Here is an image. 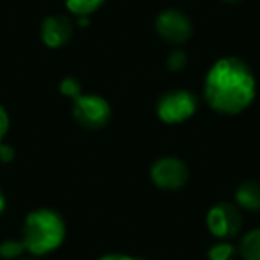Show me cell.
<instances>
[{"mask_svg":"<svg viewBox=\"0 0 260 260\" xmlns=\"http://www.w3.org/2000/svg\"><path fill=\"white\" fill-rule=\"evenodd\" d=\"M255 96V73L239 57L217 59L203 80V98L219 114H239L253 104Z\"/></svg>","mask_w":260,"mask_h":260,"instance_id":"1","label":"cell"},{"mask_svg":"<svg viewBox=\"0 0 260 260\" xmlns=\"http://www.w3.org/2000/svg\"><path fill=\"white\" fill-rule=\"evenodd\" d=\"M6 205H8V202H6V196H4V192L0 191V214L6 210Z\"/></svg>","mask_w":260,"mask_h":260,"instance_id":"19","label":"cell"},{"mask_svg":"<svg viewBox=\"0 0 260 260\" xmlns=\"http://www.w3.org/2000/svg\"><path fill=\"white\" fill-rule=\"evenodd\" d=\"M235 202L239 209L258 212L260 210V182L244 180L235 191Z\"/></svg>","mask_w":260,"mask_h":260,"instance_id":"9","label":"cell"},{"mask_svg":"<svg viewBox=\"0 0 260 260\" xmlns=\"http://www.w3.org/2000/svg\"><path fill=\"white\" fill-rule=\"evenodd\" d=\"M9 130V116H8V111H6L2 105H0V143L4 141L6 134H8Z\"/></svg>","mask_w":260,"mask_h":260,"instance_id":"17","label":"cell"},{"mask_svg":"<svg viewBox=\"0 0 260 260\" xmlns=\"http://www.w3.org/2000/svg\"><path fill=\"white\" fill-rule=\"evenodd\" d=\"M112 109L104 96L94 93H82L72 104V116L82 128L100 130L109 123Z\"/></svg>","mask_w":260,"mask_h":260,"instance_id":"4","label":"cell"},{"mask_svg":"<svg viewBox=\"0 0 260 260\" xmlns=\"http://www.w3.org/2000/svg\"><path fill=\"white\" fill-rule=\"evenodd\" d=\"M221 2H224V4H230V6H235V4H239L241 0H221Z\"/></svg>","mask_w":260,"mask_h":260,"instance_id":"20","label":"cell"},{"mask_svg":"<svg viewBox=\"0 0 260 260\" xmlns=\"http://www.w3.org/2000/svg\"><path fill=\"white\" fill-rule=\"evenodd\" d=\"M25 244L22 239H6L0 242V256L6 260H16L25 253Z\"/></svg>","mask_w":260,"mask_h":260,"instance_id":"13","label":"cell"},{"mask_svg":"<svg viewBox=\"0 0 260 260\" xmlns=\"http://www.w3.org/2000/svg\"><path fill=\"white\" fill-rule=\"evenodd\" d=\"M237 253L242 260H260V228H253L242 235Z\"/></svg>","mask_w":260,"mask_h":260,"instance_id":"10","label":"cell"},{"mask_svg":"<svg viewBox=\"0 0 260 260\" xmlns=\"http://www.w3.org/2000/svg\"><path fill=\"white\" fill-rule=\"evenodd\" d=\"M18 260H34V258H18Z\"/></svg>","mask_w":260,"mask_h":260,"instance_id":"21","label":"cell"},{"mask_svg":"<svg viewBox=\"0 0 260 260\" xmlns=\"http://www.w3.org/2000/svg\"><path fill=\"white\" fill-rule=\"evenodd\" d=\"M187 64V54L180 48H175L170 55H168V70L170 72H180Z\"/></svg>","mask_w":260,"mask_h":260,"instance_id":"15","label":"cell"},{"mask_svg":"<svg viewBox=\"0 0 260 260\" xmlns=\"http://www.w3.org/2000/svg\"><path fill=\"white\" fill-rule=\"evenodd\" d=\"M41 41L48 48H61L73 36V20L66 15H50L41 22Z\"/></svg>","mask_w":260,"mask_h":260,"instance_id":"8","label":"cell"},{"mask_svg":"<svg viewBox=\"0 0 260 260\" xmlns=\"http://www.w3.org/2000/svg\"><path fill=\"white\" fill-rule=\"evenodd\" d=\"M237 255V248L228 241H219L209 248V260H234Z\"/></svg>","mask_w":260,"mask_h":260,"instance_id":"12","label":"cell"},{"mask_svg":"<svg viewBox=\"0 0 260 260\" xmlns=\"http://www.w3.org/2000/svg\"><path fill=\"white\" fill-rule=\"evenodd\" d=\"M150 178L162 191H180L189 182V168L178 157H160L152 164Z\"/></svg>","mask_w":260,"mask_h":260,"instance_id":"6","label":"cell"},{"mask_svg":"<svg viewBox=\"0 0 260 260\" xmlns=\"http://www.w3.org/2000/svg\"><path fill=\"white\" fill-rule=\"evenodd\" d=\"M59 91H61L62 96H68V98H72V100H75L77 96L82 94V84H80V80L77 79V77L68 75L61 80Z\"/></svg>","mask_w":260,"mask_h":260,"instance_id":"14","label":"cell"},{"mask_svg":"<svg viewBox=\"0 0 260 260\" xmlns=\"http://www.w3.org/2000/svg\"><path fill=\"white\" fill-rule=\"evenodd\" d=\"M205 223L214 237L221 239V241H228V239L239 235L242 228L241 209L235 203L219 202L209 209Z\"/></svg>","mask_w":260,"mask_h":260,"instance_id":"5","label":"cell"},{"mask_svg":"<svg viewBox=\"0 0 260 260\" xmlns=\"http://www.w3.org/2000/svg\"><path fill=\"white\" fill-rule=\"evenodd\" d=\"M96 260H141V258L132 255H125V253H107V255H102Z\"/></svg>","mask_w":260,"mask_h":260,"instance_id":"18","label":"cell"},{"mask_svg":"<svg viewBox=\"0 0 260 260\" xmlns=\"http://www.w3.org/2000/svg\"><path fill=\"white\" fill-rule=\"evenodd\" d=\"M66 224L61 214L52 209H36L23 219L22 241L34 256L48 255L64 242Z\"/></svg>","mask_w":260,"mask_h":260,"instance_id":"2","label":"cell"},{"mask_svg":"<svg viewBox=\"0 0 260 260\" xmlns=\"http://www.w3.org/2000/svg\"><path fill=\"white\" fill-rule=\"evenodd\" d=\"M105 0H64V6L73 16H89L104 6Z\"/></svg>","mask_w":260,"mask_h":260,"instance_id":"11","label":"cell"},{"mask_svg":"<svg viewBox=\"0 0 260 260\" xmlns=\"http://www.w3.org/2000/svg\"><path fill=\"white\" fill-rule=\"evenodd\" d=\"M16 152L15 148H13L11 145H8V143H0V162L2 164H9L13 162V159H15Z\"/></svg>","mask_w":260,"mask_h":260,"instance_id":"16","label":"cell"},{"mask_svg":"<svg viewBox=\"0 0 260 260\" xmlns=\"http://www.w3.org/2000/svg\"><path fill=\"white\" fill-rule=\"evenodd\" d=\"M198 111V98L187 89H170L157 100L155 112L166 125H180Z\"/></svg>","mask_w":260,"mask_h":260,"instance_id":"3","label":"cell"},{"mask_svg":"<svg viewBox=\"0 0 260 260\" xmlns=\"http://www.w3.org/2000/svg\"><path fill=\"white\" fill-rule=\"evenodd\" d=\"M155 30L166 43L180 47L192 36V22L178 9H166L157 15Z\"/></svg>","mask_w":260,"mask_h":260,"instance_id":"7","label":"cell"}]
</instances>
